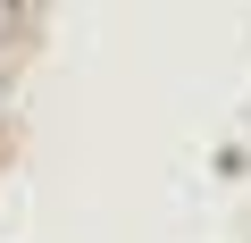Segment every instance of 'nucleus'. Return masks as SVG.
Returning <instances> with one entry per match:
<instances>
[{
	"mask_svg": "<svg viewBox=\"0 0 251 243\" xmlns=\"http://www.w3.org/2000/svg\"><path fill=\"white\" fill-rule=\"evenodd\" d=\"M0 34H9V0H0Z\"/></svg>",
	"mask_w": 251,
	"mask_h": 243,
	"instance_id": "f257e3e1",
	"label": "nucleus"
}]
</instances>
